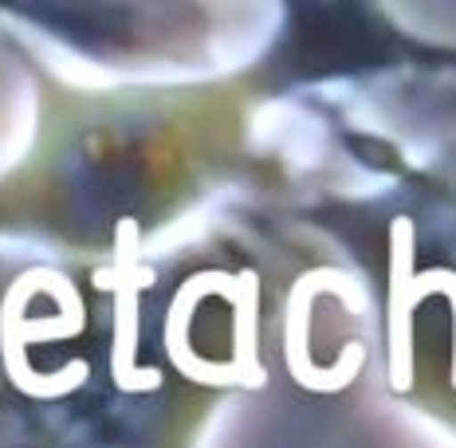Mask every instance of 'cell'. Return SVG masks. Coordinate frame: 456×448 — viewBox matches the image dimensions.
<instances>
[{"instance_id":"1","label":"cell","mask_w":456,"mask_h":448,"mask_svg":"<svg viewBox=\"0 0 456 448\" xmlns=\"http://www.w3.org/2000/svg\"><path fill=\"white\" fill-rule=\"evenodd\" d=\"M83 327H87V307H83V295L68 275L52 268L24 272L0 303V354H4L8 378L32 397L75 394L91 374L87 362L75 358L55 374H36L24 358V342L75 338L83 335Z\"/></svg>"},{"instance_id":"2","label":"cell","mask_w":456,"mask_h":448,"mask_svg":"<svg viewBox=\"0 0 456 448\" xmlns=\"http://www.w3.org/2000/svg\"><path fill=\"white\" fill-rule=\"evenodd\" d=\"M319 291H335L346 307H354V283L350 275H342L335 268H315L303 272L296 283H291L288 295V319H283V362H288V374L299 381L303 389H315V394H335V389H346L350 381L362 374L366 366V346L362 342H346L335 366H315L311 362V307H315Z\"/></svg>"},{"instance_id":"4","label":"cell","mask_w":456,"mask_h":448,"mask_svg":"<svg viewBox=\"0 0 456 448\" xmlns=\"http://www.w3.org/2000/svg\"><path fill=\"white\" fill-rule=\"evenodd\" d=\"M413 252L417 224L410 216H394L389 224V295H386V378L389 389L405 394L413 386Z\"/></svg>"},{"instance_id":"7","label":"cell","mask_w":456,"mask_h":448,"mask_svg":"<svg viewBox=\"0 0 456 448\" xmlns=\"http://www.w3.org/2000/svg\"><path fill=\"white\" fill-rule=\"evenodd\" d=\"M429 295H444L452 303V389H456V272L449 268H429V272H417L413 275V299H429Z\"/></svg>"},{"instance_id":"6","label":"cell","mask_w":456,"mask_h":448,"mask_svg":"<svg viewBox=\"0 0 456 448\" xmlns=\"http://www.w3.org/2000/svg\"><path fill=\"white\" fill-rule=\"evenodd\" d=\"M236 283H240V291H236V303H232V366L236 374H240V386L248 389H264L268 386V370L260 366V358H256V338H260V330H256V322H260V275L252 268L236 272Z\"/></svg>"},{"instance_id":"3","label":"cell","mask_w":456,"mask_h":448,"mask_svg":"<svg viewBox=\"0 0 456 448\" xmlns=\"http://www.w3.org/2000/svg\"><path fill=\"white\" fill-rule=\"evenodd\" d=\"M134 260H138V224L122 216L114 228V268L99 272L94 283L114 291V342H110V378L122 394H150L161 386L158 366H138V283H134Z\"/></svg>"},{"instance_id":"5","label":"cell","mask_w":456,"mask_h":448,"mask_svg":"<svg viewBox=\"0 0 456 448\" xmlns=\"http://www.w3.org/2000/svg\"><path fill=\"white\" fill-rule=\"evenodd\" d=\"M236 291H240L236 275L197 272V275H189L174 295V307L166 314V354L177 366V374H185L189 381H197V386H232V381H240L232 362H205L193 346H189V322H193L197 303H201L205 295H221V299L236 303Z\"/></svg>"}]
</instances>
